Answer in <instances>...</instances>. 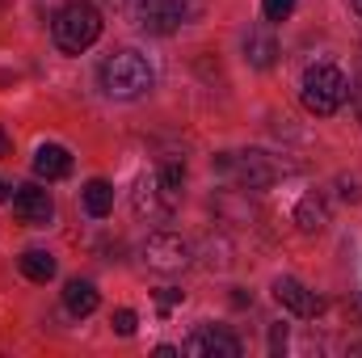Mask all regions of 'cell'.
<instances>
[{"mask_svg": "<svg viewBox=\"0 0 362 358\" xmlns=\"http://www.w3.org/2000/svg\"><path fill=\"white\" fill-rule=\"evenodd\" d=\"M152 81H156V72H152V64L139 51H114L101 64V89L110 93V97H118V101L144 97V93L152 89Z\"/></svg>", "mask_w": 362, "mask_h": 358, "instance_id": "6da1fadb", "label": "cell"}, {"mask_svg": "<svg viewBox=\"0 0 362 358\" xmlns=\"http://www.w3.org/2000/svg\"><path fill=\"white\" fill-rule=\"evenodd\" d=\"M346 97H350V81H346V72L333 68V64H312V68L303 72V81H299V101H303V110L316 114V118L337 114Z\"/></svg>", "mask_w": 362, "mask_h": 358, "instance_id": "7a4b0ae2", "label": "cell"}, {"mask_svg": "<svg viewBox=\"0 0 362 358\" xmlns=\"http://www.w3.org/2000/svg\"><path fill=\"white\" fill-rule=\"evenodd\" d=\"M51 34H55V47L68 51V55H81L89 51L93 42L101 38V13L93 8L89 0H72L55 13L51 21Z\"/></svg>", "mask_w": 362, "mask_h": 358, "instance_id": "3957f363", "label": "cell"}, {"mask_svg": "<svg viewBox=\"0 0 362 358\" xmlns=\"http://www.w3.org/2000/svg\"><path fill=\"white\" fill-rule=\"evenodd\" d=\"M131 207H135V215L148 219V224H169L181 207V190H173L160 173H144V178L135 181Z\"/></svg>", "mask_w": 362, "mask_h": 358, "instance_id": "277c9868", "label": "cell"}, {"mask_svg": "<svg viewBox=\"0 0 362 358\" xmlns=\"http://www.w3.org/2000/svg\"><path fill=\"white\" fill-rule=\"evenodd\" d=\"M189 17V0H131V21L144 34H173Z\"/></svg>", "mask_w": 362, "mask_h": 358, "instance_id": "5b68a950", "label": "cell"}, {"mask_svg": "<svg viewBox=\"0 0 362 358\" xmlns=\"http://www.w3.org/2000/svg\"><path fill=\"white\" fill-rule=\"evenodd\" d=\"M215 169L219 173H236V181L245 190H266V185L278 181V165L266 152H223V156H215Z\"/></svg>", "mask_w": 362, "mask_h": 358, "instance_id": "8992f818", "label": "cell"}, {"mask_svg": "<svg viewBox=\"0 0 362 358\" xmlns=\"http://www.w3.org/2000/svg\"><path fill=\"white\" fill-rule=\"evenodd\" d=\"M144 262L156 274H181L194 262V249H189V241H181L177 232H152L148 245H144Z\"/></svg>", "mask_w": 362, "mask_h": 358, "instance_id": "52a82bcc", "label": "cell"}, {"mask_svg": "<svg viewBox=\"0 0 362 358\" xmlns=\"http://www.w3.org/2000/svg\"><path fill=\"white\" fill-rule=\"evenodd\" d=\"M13 211H17V219L30 224V228H47V224L55 219V202H51V194H47L38 181L17 185V194H13Z\"/></svg>", "mask_w": 362, "mask_h": 358, "instance_id": "ba28073f", "label": "cell"}, {"mask_svg": "<svg viewBox=\"0 0 362 358\" xmlns=\"http://www.w3.org/2000/svg\"><path fill=\"white\" fill-rule=\"evenodd\" d=\"M181 354H189V358H240V342L232 333L215 329V325H202V329H194L185 337Z\"/></svg>", "mask_w": 362, "mask_h": 358, "instance_id": "9c48e42d", "label": "cell"}, {"mask_svg": "<svg viewBox=\"0 0 362 358\" xmlns=\"http://www.w3.org/2000/svg\"><path fill=\"white\" fill-rule=\"evenodd\" d=\"M274 299H278L286 312H295V316H316V312L325 308V299H320L316 291H308L299 278H278V282H274Z\"/></svg>", "mask_w": 362, "mask_h": 358, "instance_id": "30bf717a", "label": "cell"}, {"mask_svg": "<svg viewBox=\"0 0 362 358\" xmlns=\"http://www.w3.org/2000/svg\"><path fill=\"white\" fill-rule=\"evenodd\" d=\"M34 173L47 181H59L72 173V152L68 148H59V144H42L38 152H34Z\"/></svg>", "mask_w": 362, "mask_h": 358, "instance_id": "8fae6325", "label": "cell"}, {"mask_svg": "<svg viewBox=\"0 0 362 358\" xmlns=\"http://www.w3.org/2000/svg\"><path fill=\"white\" fill-rule=\"evenodd\" d=\"M295 224H299L303 236H320V232L329 228V202L316 198V194L299 198V207H295Z\"/></svg>", "mask_w": 362, "mask_h": 358, "instance_id": "7c38bea8", "label": "cell"}, {"mask_svg": "<svg viewBox=\"0 0 362 358\" xmlns=\"http://www.w3.org/2000/svg\"><path fill=\"white\" fill-rule=\"evenodd\" d=\"M274 55H278V38H274L266 25H253L249 34H245V59L253 64V68H270L274 64Z\"/></svg>", "mask_w": 362, "mask_h": 358, "instance_id": "4fadbf2b", "label": "cell"}, {"mask_svg": "<svg viewBox=\"0 0 362 358\" xmlns=\"http://www.w3.org/2000/svg\"><path fill=\"white\" fill-rule=\"evenodd\" d=\"M97 304H101V295H97V287H93L89 278H72V282L64 287V308H68L72 316H93Z\"/></svg>", "mask_w": 362, "mask_h": 358, "instance_id": "5bb4252c", "label": "cell"}, {"mask_svg": "<svg viewBox=\"0 0 362 358\" xmlns=\"http://www.w3.org/2000/svg\"><path fill=\"white\" fill-rule=\"evenodd\" d=\"M17 266H21V274L30 278V282H51L55 278V258L47 253V249H25L21 258H17Z\"/></svg>", "mask_w": 362, "mask_h": 358, "instance_id": "9a60e30c", "label": "cell"}, {"mask_svg": "<svg viewBox=\"0 0 362 358\" xmlns=\"http://www.w3.org/2000/svg\"><path fill=\"white\" fill-rule=\"evenodd\" d=\"M81 198H85V211H89L93 219H105L110 211H114V185L101 178H93L85 190H81Z\"/></svg>", "mask_w": 362, "mask_h": 358, "instance_id": "2e32d148", "label": "cell"}, {"mask_svg": "<svg viewBox=\"0 0 362 358\" xmlns=\"http://www.w3.org/2000/svg\"><path fill=\"white\" fill-rule=\"evenodd\" d=\"M295 4L299 0H262V13H266V21H286L295 13Z\"/></svg>", "mask_w": 362, "mask_h": 358, "instance_id": "e0dca14e", "label": "cell"}, {"mask_svg": "<svg viewBox=\"0 0 362 358\" xmlns=\"http://www.w3.org/2000/svg\"><path fill=\"white\" fill-rule=\"evenodd\" d=\"M110 325H114V333H118V337H131V333H135V312H131V308H118Z\"/></svg>", "mask_w": 362, "mask_h": 358, "instance_id": "ac0fdd59", "label": "cell"}, {"mask_svg": "<svg viewBox=\"0 0 362 358\" xmlns=\"http://www.w3.org/2000/svg\"><path fill=\"white\" fill-rule=\"evenodd\" d=\"M156 299H160V312L169 316V312H173V308H177V304H181V291H177V287H165V291H160Z\"/></svg>", "mask_w": 362, "mask_h": 358, "instance_id": "d6986e66", "label": "cell"}, {"mask_svg": "<svg viewBox=\"0 0 362 358\" xmlns=\"http://www.w3.org/2000/svg\"><path fill=\"white\" fill-rule=\"evenodd\" d=\"M286 350V325H274L270 329V354H282Z\"/></svg>", "mask_w": 362, "mask_h": 358, "instance_id": "ffe728a7", "label": "cell"}, {"mask_svg": "<svg viewBox=\"0 0 362 358\" xmlns=\"http://www.w3.org/2000/svg\"><path fill=\"white\" fill-rule=\"evenodd\" d=\"M346 312H350V316H354V321L362 325V295H350V304H346Z\"/></svg>", "mask_w": 362, "mask_h": 358, "instance_id": "44dd1931", "label": "cell"}, {"mask_svg": "<svg viewBox=\"0 0 362 358\" xmlns=\"http://www.w3.org/2000/svg\"><path fill=\"white\" fill-rule=\"evenodd\" d=\"M350 97H354V114H358V122H362V76L354 81V93Z\"/></svg>", "mask_w": 362, "mask_h": 358, "instance_id": "7402d4cb", "label": "cell"}, {"mask_svg": "<svg viewBox=\"0 0 362 358\" xmlns=\"http://www.w3.org/2000/svg\"><path fill=\"white\" fill-rule=\"evenodd\" d=\"M0 156H8V135L0 131Z\"/></svg>", "mask_w": 362, "mask_h": 358, "instance_id": "603a6c76", "label": "cell"}, {"mask_svg": "<svg viewBox=\"0 0 362 358\" xmlns=\"http://www.w3.org/2000/svg\"><path fill=\"white\" fill-rule=\"evenodd\" d=\"M4 198H8V181L0 178V202H4Z\"/></svg>", "mask_w": 362, "mask_h": 358, "instance_id": "cb8c5ba5", "label": "cell"}, {"mask_svg": "<svg viewBox=\"0 0 362 358\" xmlns=\"http://www.w3.org/2000/svg\"><path fill=\"white\" fill-rule=\"evenodd\" d=\"M105 4H114V8H118V4H131V0H105Z\"/></svg>", "mask_w": 362, "mask_h": 358, "instance_id": "d4e9b609", "label": "cell"}, {"mask_svg": "<svg viewBox=\"0 0 362 358\" xmlns=\"http://www.w3.org/2000/svg\"><path fill=\"white\" fill-rule=\"evenodd\" d=\"M354 13H358V17H362V0H354Z\"/></svg>", "mask_w": 362, "mask_h": 358, "instance_id": "484cf974", "label": "cell"}]
</instances>
